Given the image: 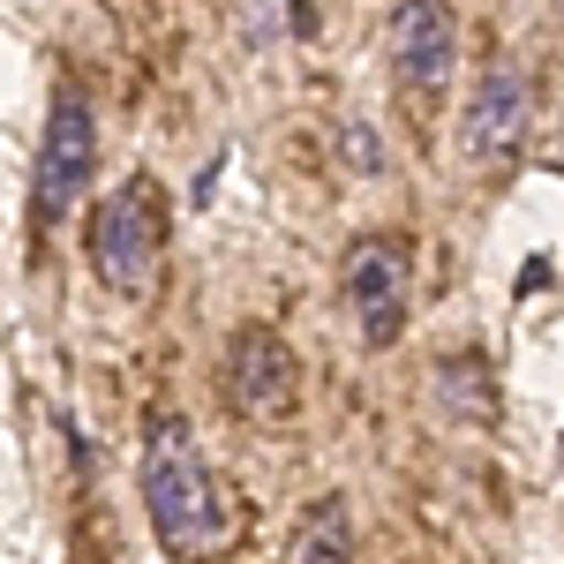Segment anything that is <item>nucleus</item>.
Segmentation results:
<instances>
[{
    "mask_svg": "<svg viewBox=\"0 0 564 564\" xmlns=\"http://www.w3.org/2000/svg\"><path fill=\"white\" fill-rule=\"evenodd\" d=\"M143 520L159 534L166 557H196L226 534V505H218V475L196 444V422L159 406L143 422Z\"/></svg>",
    "mask_w": 564,
    "mask_h": 564,
    "instance_id": "1",
    "label": "nucleus"
},
{
    "mask_svg": "<svg viewBox=\"0 0 564 564\" xmlns=\"http://www.w3.org/2000/svg\"><path fill=\"white\" fill-rule=\"evenodd\" d=\"M159 257H166V188L151 174H129L113 196H98L84 263L113 302H143L151 279H159Z\"/></svg>",
    "mask_w": 564,
    "mask_h": 564,
    "instance_id": "2",
    "label": "nucleus"
},
{
    "mask_svg": "<svg viewBox=\"0 0 564 564\" xmlns=\"http://www.w3.org/2000/svg\"><path fill=\"white\" fill-rule=\"evenodd\" d=\"M90 174H98V106L84 84H53L39 159H31V226L53 234L61 218H76V204L90 196Z\"/></svg>",
    "mask_w": 564,
    "mask_h": 564,
    "instance_id": "3",
    "label": "nucleus"
},
{
    "mask_svg": "<svg viewBox=\"0 0 564 564\" xmlns=\"http://www.w3.org/2000/svg\"><path fill=\"white\" fill-rule=\"evenodd\" d=\"M339 294L354 308V332L361 347H391L406 332V308H414V257L399 234H361L339 263Z\"/></svg>",
    "mask_w": 564,
    "mask_h": 564,
    "instance_id": "4",
    "label": "nucleus"
},
{
    "mask_svg": "<svg viewBox=\"0 0 564 564\" xmlns=\"http://www.w3.org/2000/svg\"><path fill=\"white\" fill-rule=\"evenodd\" d=\"M218 391L241 422H286L302 406V361L294 347L271 332V324H241L226 339V369H218Z\"/></svg>",
    "mask_w": 564,
    "mask_h": 564,
    "instance_id": "5",
    "label": "nucleus"
},
{
    "mask_svg": "<svg viewBox=\"0 0 564 564\" xmlns=\"http://www.w3.org/2000/svg\"><path fill=\"white\" fill-rule=\"evenodd\" d=\"M527 135H534V76L520 61H489L459 106V151L475 166H505L527 151Z\"/></svg>",
    "mask_w": 564,
    "mask_h": 564,
    "instance_id": "6",
    "label": "nucleus"
},
{
    "mask_svg": "<svg viewBox=\"0 0 564 564\" xmlns=\"http://www.w3.org/2000/svg\"><path fill=\"white\" fill-rule=\"evenodd\" d=\"M384 61L406 90H444L459 68V8L452 0H399L384 23Z\"/></svg>",
    "mask_w": 564,
    "mask_h": 564,
    "instance_id": "7",
    "label": "nucleus"
},
{
    "mask_svg": "<svg viewBox=\"0 0 564 564\" xmlns=\"http://www.w3.org/2000/svg\"><path fill=\"white\" fill-rule=\"evenodd\" d=\"M286 557H294V564H339V557H354L347 505H339V497H316L302 520L286 527Z\"/></svg>",
    "mask_w": 564,
    "mask_h": 564,
    "instance_id": "8",
    "label": "nucleus"
},
{
    "mask_svg": "<svg viewBox=\"0 0 564 564\" xmlns=\"http://www.w3.org/2000/svg\"><path fill=\"white\" fill-rule=\"evenodd\" d=\"M436 406L452 422H489L497 414V384H489V361L459 354V361H436Z\"/></svg>",
    "mask_w": 564,
    "mask_h": 564,
    "instance_id": "9",
    "label": "nucleus"
},
{
    "mask_svg": "<svg viewBox=\"0 0 564 564\" xmlns=\"http://www.w3.org/2000/svg\"><path fill=\"white\" fill-rule=\"evenodd\" d=\"M339 159H347L354 174H384V135L369 129V121H347L339 129Z\"/></svg>",
    "mask_w": 564,
    "mask_h": 564,
    "instance_id": "10",
    "label": "nucleus"
},
{
    "mask_svg": "<svg viewBox=\"0 0 564 564\" xmlns=\"http://www.w3.org/2000/svg\"><path fill=\"white\" fill-rule=\"evenodd\" d=\"M550 8H564V0H550Z\"/></svg>",
    "mask_w": 564,
    "mask_h": 564,
    "instance_id": "11",
    "label": "nucleus"
}]
</instances>
